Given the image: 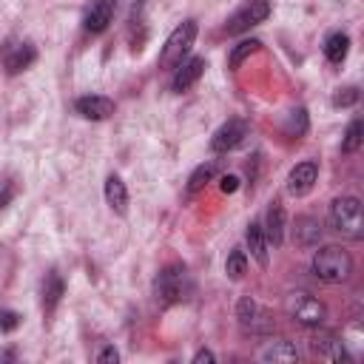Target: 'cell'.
<instances>
[{
	"label": "cell",
	"mask_w": 364,
	"mask_h": 364,
	"mask_svg": "<svg viewBox=\"0 0 364 364\" xmlns=\"http://www.w3.org/2000/svg\"><path fill=\"white\" fill-rule=\"evenodd\" d=\"M313 276L327 282V284H338L344 282L350 273H353V259L344 247L338 245H327V247H318L316 256H313Z\"/></svg>",
	"instance_id": "1"
},
{
	"label": "cell",
	"mask_w": 364,
	"mask_h": 364,
	"mask_svg": "<svg viewBox=\"0 0 364 364\" xmlns=\"http://www.w3.org/2000/svg\"><path fill=\"white\" fill-rule=\"evenodd\" d=\"M196 31H199L196 20L179 23V26L168 34V40H165V46H162V51H159V65H162V68H176V65L188 57L193 40H196Z\"/></svg>",
	"instance_id": "2"
},
{
	"label": "cell",
	"mask_w": 364,
	"mask_h": 364,
	"mask_svg": "<svg viewBox=\"0 0 364 364\" xmlns=\"http://www.w3.org/2000/svg\"><path fill=\"white\" fill-rule=\"evenodd\" d=\"M193 290V282H191V273L182 267V264H168L159 276H156V299L162 304H176V301H185Z\"/></svg>",
	"instance_id": "3"
},
{
	"label": "cell",
	"mask_w": 364,
	"mask_h": 364,
	"mask_svg": "<svg viewBox=\"0 0 364 364\" xmlns=\"http://www.w3.org/2000/svg\"><path fill=\"white\" fill-rule=\"evenodd\" d=\"M330 225H333L338 233L358 239V236L364 233L361 202H358L355 196H338V199H333V205H330Z\"/></svg>",
	"instance_id": "4"
},
{
	"label": "cell",
	"mask_w": 364,
	"mask_h": 364,
	"mask_svg": "<svg viewBox=\"0 0 364 364\" xmlns=\"http://www.w3.org/2000/svg\"><path fill=\"white\" fill-rule=\"evenodd\" d=\"M284 307H287L290 318H296V321H299V324H304V327H318V324L324 321V316H327L324 304H321L316 296L304 293V290L290 293V296H287V301H284Z\"/></svg>",
	"instance_id": "5"
},
{
	"label": "cell",
	"mask_w": 364,
	"mask_h": 364,
	"mask_svg": "<svg viewBox=\"0 0 364 364\" xmlns=\"http://www.w3.org/2000/svg\"><path fill=\"white\" fill-rule=\"evenodd\" d=\"M267 14H270V3H267V0H247L239 11H233V17L228 20L225 31H228V34H242V31H247L250 26L264 23Z\"/></svg>",
	"instance_id": "6"
},
{
	"label": "cell",
	"mask_w": 364,
	"mask_h": 364,
	"mask_svg": "<svg viewBox=\"0 0 364 364\" xmlns=\"http://www.w3.org/2000/svg\"><path fill=\"white\" fill-rule=\"evenodd\" d=\"M205 74V60L202 57H191V60H182L176 68H173V80H171V91L173 94H182L188 91L191 85L199 82V77Z\"/></svg>",
	"instance_id": "7"
},
{
	"label": "cell",
	"mask_w": 364,
	"mask_h": 364,
	"mask_svg": "<svg viewBox=\"0 0 364 364\" xmlns=\"http://www.w3.org/2000/svg\"><path fill=\"white\" fill-rule=\"evenodd\" d=\"M247 136V125L242 119H228L210 139V151L216 154H225V151H233L236 145H242V139Z\"/></svg>",
	"instance_id": "8"
},
{
	"label": "cell",
	"mask_w": 364,
	"mask_h": 364,
	"mask_svg": "<svg viewBox=\"0 0 364 364\" xmlns=\"http://www.w3.org/2000/svg\"><path fill=\"white\" fill-rule=\"evenodd\" d=\"M114 9H117V0H94L82 17V28L88 34H102L114 20Z\"/></svg>",
	"instance_id": "9"
},
{
	"label": "cell",
	"mask_w": 364,
	"mask_h": 364,
	"mask_svg": "<svg viewBox=\"0 0 364 364\" xmlns=\"http://www.w3.org/2000/svg\"><path fill=\"white\" fill-rule=\"evenodd\" d=\"M74 111H77L82 119L100 122V119H108V117L114 114V100L100 97V94H88V97H80V100L74 102Z\"/></svg>",
	"instance_id": "10"
},
{
	"label": "cell",
	"mask_w": 364,
	"mask_h": 364,
	"mask_svg": "<svg viewBox=\"0 0 364 364\" xmlns=\"http://www.w3.org/2000/svg\"><path fill=\"white\" fill-rule=\"evenodd\" d=\"M316 179H318V165L316 162H299L287 176V193L290 196H304V193L313 191Z\"/></svg>",
	"instance_id": "11"
},
{
	"label": "cell",
	"mask_w": 364,
	"mask_h": 364,
	"mask_svg": "<svg viewBox=\"0 0 364 364\" xmlns=\"http://www.w3.org/2000/svg\"><path fill=\"white\" fill-rule=\"evenodd\" d=\"M34 60H37V48H34L31 43H14V46H9L6 54H3V68H6V74L14 77V74L26 71Z\"/></svg>",
	"instance_id": "12"
},
{
	"label": "cell",
	"mask_w": 364,
	"mask_h": 364,
	"mask_svg": "<svg viewBox=\"0 0 364 364\" xmlns=\"http://www.w3.org/2000/svg\"><path fill=\"white\" fill-rule=\"evenodd\" d=\"M236 318H239L242 330H247V333H262V330L270 327V321H264V313L259 310V304H256L250 296H245V299L239 301V307H236Z\"/></svg>",
	"instance_id": "13"
},
{
	"label": "cell",
	"mask_w": 364,
	"mask_h": 364,
	"mask_svg": "<svg viewBox=\"0 0 364 364\" xmlns=\"http://www.w3.org/2000/svg\"><path fill=\"white\" fill-rule=\"evenodd\" d=\"M245 242H247V250H250V256L262 264V267H267V262H270V253H267V239H264V230H262V222H250L247 225V230H245Z\"/></svg>",
	"instance_id": "14"
},
{
	"label": "cell",
	"mask_w": 364,
	"mask_h": 364,
	"mask_svg": "<svg viewBox=\"0 0 364 364\" xmlns=\"http://www.w3.org/2000/svg\"><path fill=\"white\" fill-rule=\"evenodd\" d=\"M262 230H264L267 245L279 247V245L284 242V210H282L279 202H273V205L267 208V222L262 225Z\"/></svg>",
	"instance_id": "15"
},
{
	"label": "cell",
	"mask_w": 364,
	"mask_h": 364,
	"mask_svg": "<svg viewBox=\"0 0 364 364\" xmlns=\"http://www.w3.org/2000/svg\"><path fill=\"white\" fill-rule=\"evenodd\" d=\"M310 347H313V353H318L321 358H330V361H347V358H350L347 350H344V344H341L336 336H330V333L316 336V338L310 341Z\"/></svg>",
	"instance_id": "16"
},
{
	"label": "cell",
	"mask_w": 364,
	"mask_h": 364,
	"mask_svg": "<svg viewBox=\"0 0 364 364\" xmlns=\"http://www.w3.org/2000/svg\"><path fill=\"white\" fill-rule=\"evenodd\" d=\"M105 202L111 205L114 213L125 216V210H128V188H125V182H122L119 176H114V173L105 179Z\"/></svg>",
	"instance_id": "17"
},
{
	"label": "cell",
	"mask_w": 364,
	"mask_h": 364,
	"mask_svg": "<svg viewBox=\"0 0 364 364\" xmlns=\"http://www.w3.org/2000/svg\"><path fill=\"white\" fill-rule=\"evenodd\" d=\"M259 358L262 361H282V364H290V361H296L299 358V350H296V344L293 341H267V347L259 353Z\"/></svg>",
	"instance_id": "18"
},
{
	"label": "cell",
	"mask_w": 364,
	"mask_h": 364,
	"mask_svg": "<svg viewBox=\"0 0 364 364\" xmlns=\"http://www.w3.org/2000/svg\"><path fill=\"white\" fill-rule=\"evenodd\" d=\"M63 293H65V284H63L60 273L51 270V273L46 276V282H43V307H46V313H54V307L60 304Z\"/></svg>",
	"instance_id": "19"
},
{
	"label": "cell",
	"mask_w": 364,
	"mask_h": 364,
	"mask_svg": "<svg viewBox=\"0 0 364 364\" xmlns=\"http://www.w3.org/2000/svg\"><path fill=\"white\" fill-rule=\"evenodd\" d=\"M318 239H321V225H318V219H313V216L296 219V242H299L301 247H313Z\"/></svg>",
	"instance_id": "20"
},
{
	"label": "cell",
	"mask_w": 364,
	"mask_h": 364,
	"mask_svg": "<svg viewBox=\"0 0 364 364\" xmlns=\"http://www.w3.org/2000/svg\"><path fill=\"white\" fill-rule=\"evenodd\" d=\"M347 51H350V37L344 34V31H336V34H330L327 40H324V57L330 60V63H344V57H347Z\"/></svg>",
	"instance_id": "21"
},
{
	"label": "cell",
	"mask_w": 364,
	"mask_h": 364,
	"mask_svg": "<svg viewBox=\"0 0 364 364\" xmlns=\"http://www.w3.org/2000/svg\"><path fill=\"white\" fill-rule=\"evenodd\" d=\"M213 173H216V162L210 159V162H202L193 173H191V179H188V193H196V191H202L210 179H213Z\"/></svg>",
	"instance_id": "22"
},
{
	"label": "cell",
	"mask_w": 364,
	"mask_h": 364,
	"mask_svg": "<svg viewBox=\"0 0 364 364\" xmlns=\"http://www.w3.org/2000/svg\"><path fill=\"white\" fill-rule=\"evenodd\" d=\"M245 270H247V256H245V250H242V247H233V250L228 253V262H225V273H228V279L239 282V279L245 276Z\"/></svg>",
	"instance_id": "23"
},
{
	"label": "cell",
	"mask_w": 364,
	"mask_h": 364,
	"mask_svg": "<svg viewBox=\"0 0 364 364\" xmlns=\"http://www.w3.org/2000/svg\"><path fill=\"white\" fill-rule=\"evenodd\" d=\"M259 48H262V43H259V40H242V43H236V46H233V51H230L228 65L236 71V68H239V65H242V63H245L250 54H256Z\"/></svg>",
	"instance_id": "24"
},
{
	"label": "cell",
	"mask_w": 364,
	"mask_h": 364,
	"mask_svg": "<svg viewBox=\"0 0 364 364\" xmlns=\"http://www.w3.org/2000/svg\"><path fill=\"white\" fill-rule=\"evenodd\" d=\"M361 139H364V125H361V119H353V122L347 125V131H344L341 151H344V154L358 151V148H361Z\"/></svg>",
	"instance_id": "25"
},
{
	"label": "cell",
	"mask_w": 364,
	"mask_h": 364,
	"mask_svg": "<svg viewBox=\"0 0 364 364\" xmlns=\"http://www.w3.org/2000/svg\"><path fill=\"white\" fill-rule=\"evenodd\" d=\"M290 136H301L304 131H307V111L304 108H296V111H290Z\"/></svg>",
	"instance_id": "26"
},
{
	"label": "cell",
	"mask_w": 364,
	"mask_h": 364,
	"mask_svg": "<svg viewBox=\"0 0 364 364\" xmlns=\"http://www.w3.org/2000/svg\"><path fill=\"white\" fill-rule=\"evenodd\" d=\"M358 100V88H338L336 94H333V105L336 108H347V105H353Z\"/></svg>",
	"instance_id": "27"
},
{
	"label": "cell",
	"mask_w": 364,
	"mask_h": 364,
	"mask_svg": "<svg viewBox=\"0 0 364 364\" xmlns=\"http://www.w3.org/2000/svg\"><path fill=\"white\" fill-rule=\"evenodd\" d=\"M17 324H20V316H17L14 310H3V313H0V330H3V333L17 330Z\"/></svg>",
	"instance_id": "28"
},
{
	"label": "cell",
	"mask_w": 364,
	"mask_h": 364,
	"mask_svg": "<svg viewBox=\"0 0 364 364\" xmlns=\"http://www.w3.org/2000/svg\"><path fill=\"white\" fill-rule=\"evenodd\" d=\"M11 196H14V182L11 179H3L0 182V208H6L11 202Z\"/></svg>",
	"instance_id": "29"
},
{
	"label": "cell",
	"mask_w": 364,
	"mask_h": 364,
	"mask_svg": "<svg viewBox=\"0 0 364 364\" xmlns=\"http://www.w3.org/2000/svg\"><path fill=\"white\" fill-rule=\"evenodd\" d=\"M97 361H100V364H117V361H119V353H117L114 347H102V350L97 353Z\"/></svg>",
	"instance_id": "30"
},
{
	"label": "cell",
	"mask_w": 364,
	"mask_h": 364,
	"mask_svg": "<svg viewBox=\"0 0 364 364\" xmlns=\"http://www.w3.org/2000/svg\"><path fill=\"white\" fill-rule=\"evenodd\" d=\"M219 188H222L225 193H233V191L239 188V176H233V173H225V176H222V182H219Z\"/></svg>",
	"instance_id": "31"
},
{
	"label": "cell",
	"mask_w": 364,
	"mask_h": 364,
	"mask_svg": "<svg viewBox=\"0 0 364 364\" xmlns=\"http://www.w3.org/2000/svg\"><path fill=\"white\" fill-rule=\"evenodd\" d=\"M202 361L210 364V361H213V353H210V350H199V353L193 355V364H202Z\"/></svg>",
	"instance_id": "32"
}]
</instances>
